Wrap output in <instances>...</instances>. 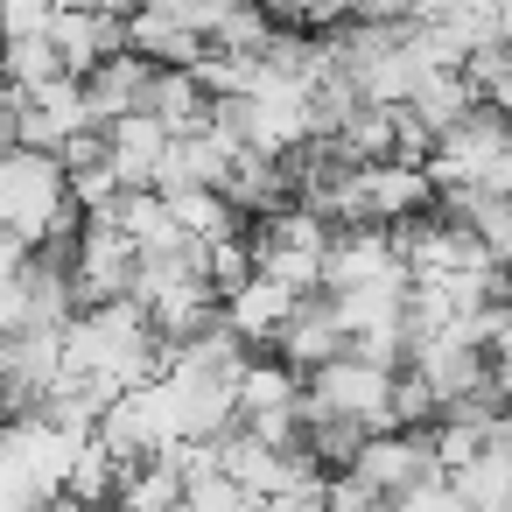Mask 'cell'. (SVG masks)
<instances>
[{"instance_id": "obj_2", "label": "cell", "mask_w": 512, "mask_h": 512, "mask_svg": "<svg viewBox=\"0 0 512 512\" xmlns=\"http://www.w3.org/2000/svg\"><path fill=\"white\" fill-rule=\"evenodd\" d=\"M50 22H57V0H0V43L50 36Z\"/></svg>"}, {"instance_id": "obj_1", "label": "cell", "mask_w": 512, "mask_h": 512, "mask_svg": "<svg viewBox=\"0 0 512 512\" xmlns=\"http://www.w3.org/2000/svg\"><path fill=\"white\" fill-rule=\"evenodd\" d=\"M71 176L57 155L43 148H0V232L22 239L29 253L50 246L64 225H71Z\"/></svg>"}]
</instances>
